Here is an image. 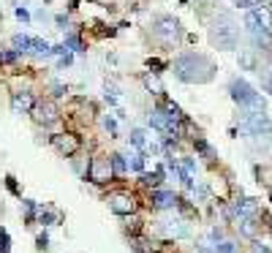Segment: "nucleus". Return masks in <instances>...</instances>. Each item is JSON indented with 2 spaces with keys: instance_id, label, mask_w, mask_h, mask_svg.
<instances>
[{
  "instance_id": "nucleus-1",
  "label": "nucleus",
  "mask_w": 272,
  "mask_h": 253,
  "mask_svg": "<svg viewBox=\"0 0 272 253\" xmlns=\"http://www.w3.org/2000/svg\"><path fill=\"white\" fill-rule=\"evenodd\" d=\"M172 71H174V76L182 79V82H188V85H204L215 76V63L207 58V54L182 52V54H177Z\"/></svg>"
},
{
  "instance_id": "nucleus-2",
  "label": "nucleus",
  "mask_w": 272,
  "mask_h": 253,
  "mask_svg": "<svg viewBox=\"0 0 272 253\" xmlns=\"http://www.w3.org/2000/svg\"><path fill=\"white\" fill-rule=\"evenodd\" d=\"M210 38L218 49H237V41H239V25L234 22V17L226 11L215 14L212 17V25H210Z\"/></svg>"
},
{
  "instance_id": "nucleus-3",
  "label": "nucleus",
  "mask_w": 272,
  "mask_h": 253,
  "mask_svg": "<svg viewBox=\"0 0 272 253\" xmlns=\"http://www.w3.org/2000/svg\"><path fill=\"white\" fill-rule=\"evenodd\" d=\"M229 93H231V98H234L237 104L245 109V112H267L264 98L245 82V79H234V82L229 85Z\"/></svg>"
},
{
  "instance_id": "nucleus-4",
  "label": "nucleus",
  "mask_w": 272,
  "mask_h": 253,
  "mask_svg": "<svg viewBox=\"0 0 272 253\" xmlns=\"http://www.w3.org/2000/svg\"><path fill=\"white\" fill-rule=\"evenodd\" d=\"M153 36H155V41H161L164 46H177L180 38H182V27L174 17L161 14V17L153 19Z\"/></svg>"
},
{
  "instance_id": "nucleus-5",
  "label": "nucleus",
  "mask_w": 272,
  "mask_h": 253,
  "mask_svg": "<svg viewBox=\"0 0 272 253\" xmlns=\"http://www.w3.org/2000/svg\"><path fill=\"white\" fill-rule=\"evenodd\" d=\"M245 27L251 30L256 38H267L272 36V6H259V9L245 14Z\"/></svg>"
},
{
  "instance_id": "nucleus-6",
  "label": "nucleus",
  "mask_w": 272,
  "mask_h": 253,
  "mask_svg": "<svg viewBox=\"0 0 272 253\" xmlns=\"http://www.w3.org/2000/svg\"><path fill=\"white\" fill-rule=\"evenodd\" d=\"M177 120H180V109L169 104L166 109H153L150 112V125L155 131L166 133V136H177Z\"/></svg>"
},
{
  "instance_id": "nucleus-7",
  "label": "nucleus",
  "mask_w": 272,
  "mask_h": 253,
  "mask_svg": "<svg viewBox=\"0 0 272 253\" xmlns=\"http://www.w3.org/2000/svg\"><path fill=\"white\" fill-rule=\"evenodd\" d=\"M242 131L251 136H272V120L267 117V112H245Z\"/></svg>"
},
{
  "instance_id": "nucleus-8",
  "label": "nucleus",
  "mask_w": 272,
  "mask_h": 253,
  "mask_svg": "<svg viewBox=\"0 0 272 253\" xmlns=\"http://www.w3.org/2000/svg\"><path fill=\"white\" fill-rule=\"evenodd\" d=\"M112 163H109V158H90V163H87V180L95 185H101V183H106V180H112Z\"/></svg>"
},
{
  "instance_id": "nucleus-9",
  "label": "nucleus",
  "mask_w": 272,
  "mask_h": 253,
  "mask_svg": "<svg viewBox=\"0 0 272 253\" xmlns=\"http://www.w3.org/2000/svg\"><path fill=\"white\" fill-rule=\"evenodd\" d=\"M109 210L115 212V215H133L136 212V199L131 193H109Z\"/></svg>"
},
{
  "instance_id": "nucleus-10",
  "label": "nucleus",
  "mask_w": 272,
  "mask_h": 253,
  "mask_svg": "<svg viewBox=\"0 0 272 253\" xmlns=\"http://www.w3.org/2000/svg\"><path fill=\"white\" fill-rule=\"evenodd\" d=\"M33 117H36L38 125H52V123H58L60 115H58V106H55V101H41V104H36Z\"/></svg>"
},
{
  "instance_id": "nucleus-11",
  "label": "nucleus",
  "mask_w": 272,
  "mask_h": 253,
  "mask_svg": "<svg viewBox=\"0 0 272 253\" xmlns=\"http://www.w3.org/2000/svg\"><path fill=\"white\" fill-rule=\"evenodd\" d=\"M52 142H55V147H58L66 158L79 153V139L71 136V133H58V136H52Z\"/></svg>"
},
{
  "instance_id": "nucleus-12",
  "label": "nucleus",
  "mask_w": 272,
  "mask_h": 253,
  "mask_svg": "<svg viewBox=\"0 0 272 253\" xmlns=\"http://www.w3.org/2000/svg\"><path fill=\"white\" fill-rule=\"evenodd\" d=\"M11 109L14 112H33L36 109V98H33V93H28V90H19V93H14V98H11Z\"/></svg>"
},
{
  "instance_id": "nucleus-13",
  "label": "nucleus",
  "mask_w": 272,
  "mask_h": 253,
  "mask_svg": "<svg viewBox=\"0 0 272 253\" xmlns=\"http://www.w3.org/2000/svg\"><path fill=\"white\" fill-rule=\"evenodd\" d=\"M177 196H174L172 191H153V207L155 210H172L177 207Z\"/></svg>"
},
{
  "instance_id": "nucleus-14",
  "label": "nucleus",
  "mask_w": 272,
  "mask_h": 253,
  "mask_svg": "<svg viewBox=\"0 0 272 253\" xmlns=\"http://www.w3.org/2000/svg\"><path fill=\"white\" fill-rule=\"evenodd\" d=\"M164 232L169 234V237H177V240H182V237L191 234V229L182 223L180 218H174V220H164Z\"/></svg>"
},
{
  "instance_id": "nucleus-15",
  "label": "nucleus",
  "mask_w": 272,
  "mask_h": 253,
  "mask_svg": "<svg viewBox=\"0 0 272 253\" xmlns=\"http://www.w3.org/2000/svg\"><path fill=\"white\" fill-rule=\"evenodd\" d=\"M239 68H245V71H256V68H259L256 49H239Z\"/></svg>"
},
{
  "instance_id": "nucleus-16",
  "label": "nucleus",
  "mask_w": 272,
  "mask_h": 253,
  "mask_svg": "<svg viewBox=\"0 0 272 253\" xmlns=\"http://www.w3.org/2000/svg\"><path fill=\"white\" fill-rule=\"evenodd\" d=\"M253 212H256V202H253V199H239V202H237V215H239V220L253 218Z\"/></svg>"
},
{
  "instance_id": "nucleus-17",
  "label": "nucleus",
  "mask_w": 272,
  "mask_h": 253,
  "mask_svg": "<svg viewBox=\"0 0 272 253\" xmlns=\"http://www.w3.org/2000/svg\"><path fill=\"white\" fill-rule=\"evenodd\" d=\"M131 145H133L136 150H147V147H150L147 131H142V128H133V131H131Z\"/></svg>"
},
{
  "instance_id": "nucleus-18",
  "label": "nucleus",
  "mask_w": 272,
  "mask_h": 253,
  "mask_svg": "<svg viewBox=\"0 0 272 253\" xmlns=\"http://www.w3.org/2000/svg\"><path fill=\"white\" fill-rule=\"evenodd\" d=\"M239 232H242L245 237H256V223H253V218H245V220H239Z\"/></svg>"
},
{
  "instance_id": "nucleus-19",
  "label": "nucleus",
  "mask_w": 272,
  "mask_h": 253,
  "mask_svg": "<svg viewBox=\"0 0 272 253\" xmlns=\"http://www.w3.org/2000/svg\"><path fill=\"white\" fill-rule=\"evenodd\" d=\"M145 88L150 90V93H164V88H161V82L153 76V74H145Z\"/></svg>"
},
{
  "instance_id": "nucleus-20",
  "label": "nucleus",
  "mask_w": 272,
  "mask_h": 253,
  "mask_svg": "<svg viewBox=\"0 0 272 253\" xmlns=\"http://www.w3.org/2000/svg\"><path fill=\"white\" fill-rule=\"evenodd\" d=\"M109 163H112V172H117V175H123V172L128 169V163L123 161V155H112Z\"/></svg>"
},
{
  "instance_id": "nucleus-21",
  "label": "nucleus",
  "mask_w": 272,
  "mask_h": 253,
  "mask_svg": "<svg viewBox=\"0 0 272 253\" xmlns=\"http://www.w3.org/2000/svg\"><path fill=\"white\" fill-rule=\"evenodd\" d=\"M261 88L272 96V66H267V68L261 71Z\"/></svg>"
},
{
  "instance_id": "nucleus-22",
  "label": "nucleus",
  "mask_w": 272,
  "mask_h": 253,
  "mask_svg": "<svg viewBox=\"0 0 272 253\" xmlns=\"http://www.w3.org/2000/svg\"><path fill=\"white\" fill-rule=\"evenodd\" d=\"M9 250H11V237L3 226H0V253H9Z\"/></svg>"
},
{
  "instance_id": "nucleus-23",
  "label": "nucleus",
  "mask_w": 272,
  "mask_h": 253,
  "mask_svg": "<svg viewBox=\"0 0 272 253\" xmlns=\"http://www.w3.org/2000/svg\"><path fill=\"white\" fill-rule=\"evenodd\" d=\"M234 3L239 6V9H245V11H253V9H259V0H234Z\"/></svg>"
},
{
  "instance_id": "nucleus-24",
  "label": "nucleus",
  "mask_w": 272,
  "mask_h": 253,
  "mask_svg": "<svg viewBox=\"0 0 272 253\" xmlns=\"http://www.w3.org/2000/svg\"><path fill=\"white\" fill-rule=\"evenodd\" d=\"M128 169H133V172H142V169H145V158H142V155H133V161L128 163Z\"/></svg>"
},
{
  "instance_id": "nucleus-25",
  "label": "nucleus",
  "mask_w": 272,
  "mask_h": 253,
  "mask_svg": "<svg viewBox=\"0 0 272 253\" xmlns=\"http://www.w3.org/2000/svg\"><path fill=\"white\" fill-rule=\"evenodd\" d=\"M215 253H237V248H234V242H221L218 248H215Z\"/></svg>"
},
{
  "instance_id": "nucleus-26",
  "label": "nucleus",
  "mask_w": 272,
  "mask_h": 253,
  "mask_svg": "<svg viewBox=\"0 0 272 253\" xmlns=\"http://www.w3.org/2000/svg\"><path fill=\"white\" fill-rule=\"evenodd\" d=\"M142 183L145 185H158L161 183V172H158V175H142Z\"/></svg>"
},
{
  "instance_id": "nucleus-27",
  "label": "nucleus",
  "mask_w": 272,
  "mask_h": 253,
  "mask_svg": "<svg viewBox=\"0 0 272 253\" xmlns=\"http://www.w3.org/2000/svg\"><path fill=\"white\" fill-rule=\"evenodd\" d=\"M103 128H106V131L112 133V136H115V133H117V123L112 120V117H103Z\"/></svg>"
},
{
  "instance_id": "nucleus-28",
  "label": "nucleus",
  "mask_w": 272,
  "mask_h": 253,
  "mask_svg": "<svg viewBox=\"0 0 272 253\" xmlns=\"http://www.w3.org/2000/svg\"><path fill=\"white\" fill-rule=\"evenodd\" d=\"M6 185H9L11 193H19V188H17V183H14V177H6Z\"/></svg>"
},
{
  "instance_id": "nucleus-29",
  "label": "nucleus",
  "mask_w": 272,
  "mask_h": 253,
  "mask_svg": "<svg viewBox=\"0 0 272 253\" xmlns=\"http://www.w3.org/2000/svg\"><path fill=\"white\" fill-rule=\"evenodd\" d=\"M46 242H49V240H46V234L38 237V250H46Z\"/></svg>"
},
{
  "instance_id": "nucleus-30",
  "label": "nucleus",
  "mask_w": 272,
  "mask_h": 253,
  "mask_svg": "<svg viewBox=\"0 0 272 253\" xmlns=\"http://www.w3.org/2000/svg\"><path fill=\"white\" fill-rule=\"evenodd\" d=\"M182 3H188V0H182Z\"/></svg>"
}]
</instances>
